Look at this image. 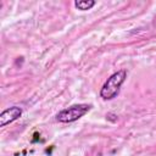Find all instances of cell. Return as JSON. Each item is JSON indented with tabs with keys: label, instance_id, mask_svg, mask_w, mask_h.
<instances>
[{
	"label": "cell",
	"instance_id": "2",
	"mask_svg": "<svg viewBox=\"0 0 156 156\" xmlns=\"http://www.w3.org/2000/svg\"><path fill=\"white\" fill-rule=\"evenodd\" d=\"M91 106L87 105V104H77V105H72L67 108L61 110L57 115H56V119L61 123H72L78 121L79 118H82L85 113H88L90 111Z\"/></svg>",
	"mask_w": 156,
	"mask_h": 156
},
{
	"label": "cell",
	"instance_id": "1",
	"mask_svg": "<svg viewBox=\"0 0 156 156\" xmlns=\"http://www.w3.org/2000/svg\"><path fill=\"white\" fill-rule=\"evenodd\" d=\"M127 78V71L126 69H119L115 73H112L107 80L104 83L101 90H100V96L104 100H112L116 98L119 93V89L122 84L124 83Z\"/></svg>",
	"mask_w": 156,
	"mask_h": 156
},
{
	"label": "cell",
	"instance_id": "4",
	"mask_svg": "<svg viewBox=\"0 0 156 156\" xmlns=\"http://www.w3.org/2000/svg\"><path fill=\"white\" fill-rule=\"evenodd\" d=\"M94 5H95V1L94 0H78V1H74V6L78 10H80V11L90 10Z\"/></svg>",
	"mask_w": 156,
	"mask_h": 156
},
{
	"label": "cell",
	"instance_id": "3",
	"mask_svg": "<svg viewBox=\"0 0 156 156\" xmlns=\"http://www.w3.org/2000/svg\"><path fill=\"white\" fill-rule=\"evenodd\" d=\"M21 116H22V108L18 107V106H12V107H9V108L4 110L0 113V127L1 128L6 127L7 124L18 119Z\"/></svg>",
	"mask_w": 156,
	"mask_h": 156
}]
</instances>
